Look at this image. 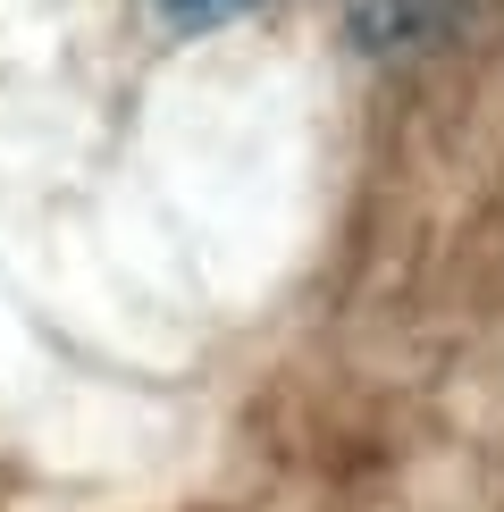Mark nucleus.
I'll return each mask as SVG.
<instances>
[{
    "mask_svg": "<svg viewBox=\"0 0 504 512\" xmlns=\"http://www.w3.org/2000/svg\"><path fill=\"white\" fill-rule=\"evenodd\" d=\"M471 9H479V0H345V17H353V42H362V51H378V59H395V51H420V42L454 34Z\"/></svg>",
    "mask_w": 504,
    "mask_h": 512,
    "instance_id": "f257e3e1",
    "label": "nucleus"
},
{
    "mask_svg": "<svg viewBox=\"0 0 504 512\" xmlns=\"http://www.w3.org/2000/svg\"><path fill=\"white\" fill-rule=\"evenodd\" d=\"M236 9H252V0H160V17H168V26H185V34L219 26V17H236Z\"/></svg>",
    "mask_w": 504,
    "mask_h": 512,
    "instance_id": "f03ea898",
    "label": "nucleus"
}]
</instances>
